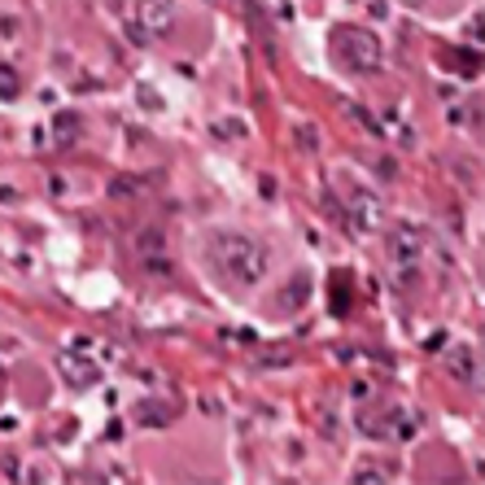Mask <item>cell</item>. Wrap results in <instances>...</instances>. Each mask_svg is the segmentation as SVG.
I'll return each instance as SVG.
<instances>
[{"instance_id":"7c38bea8","label":"cell","mask_w":485,"mask_h":485,"mask_svg":"<svg viewBox=\"0 0 485 485\" xmlns=\"http://www.w3.org/2000/svg\"><path fill=\"white\" fill-rule=\"evenodd\" d=\"M385 463H359V472H354V481H389V472H381Z\"/></svg>"},{"instance_id":"30bf717a","label":"cell","mask_w":485,"mask_h":485,"mask_svg":"<svg viewBox=\"0 0 485 485\" xmlns=\"http://www.w3.org/2000/svg\"><path fill=\"white\" fill-rule=\"evenodd\" d=\"M285 293H289V297H285L280 306H285V311H289V306H293V311H297V306L306 302V276H297V280H293V285H289V289H285Z\"/></svg>"},{"instance_id":"277c9868","label":"cell","mask_w":485,"mask_h":485,"mask_svg":"<svg viewBox=\"0 0 485 485\" xmlns=\"http://www.w3.org/2000/svg\"><path fill=\"white\" fill-rule=\"evenodd\" d=\"M170 26H175V9H170V0H141V5H136V14H131V23H127V31H131V40L149 44V40L167 35Z\"/></svg>"},{"instance_id":"52a82bcc","label":"cell","mask_w":485,"mask_h":485,"mask_svg":"<svg viewBox=\"0 0 485 485\" xmlns=\"http://www.w3.org/2000/svg\"><path fill=\"white\" fill-rule=\"evenodd\" d=\"M57 372L71 381L74 389H92L101 381V367L88 364V359H74V354H62V364H57Z\"/></svg>"},{"instance_id":"7a4b0ae2","label":"cell","mask_w":485,"mask_h":485,"mask_svg":"<svg viewBox=\"0 0 485 485\" xmlns=\"http://www.w3.org/2000/svg\"><path fill=\"white\" fill-rule=\"evenodd\" d=\"M328 49H333V57H337L350 74H376L385 66L381 40H376L372 31H364V26H350V23L333 26V31H328Z\"/></svg>"},{"instance_id":"6da1fadb","label":"cell","mask_w":485,"mask_h":485,"mask_svg":"<svg viewBox=\"0 0 485 485\" xmlns=\"http://www.w3.org/2000/svg\"><path fill=\"white\" fill-rule=\"evenodd\" d=\"M210 258H215L218 276H223L228 285H237V289L263 285V280H267V267H271L267 245L245 237V232H218V237H210Z\"/></svg>"},{"instance_id":"9c48e42d","label":"cell","mask_w":485,"mask_h":485,"mask_svg":"<svg viewBox=\"0 0 485 485\" xmlns=\"http://www.w3.org/2000/svg\"><path fill=\"white\" fill-rule=\"evenodd\" d=\"M18 88H23V83H18V71L0 62V101H14L18 97Z\"/></svg>"},{"instance_id":"3957f363","label":"cell","mask_w":485,"mask_h":485,"mask_svg":"<svg viewBox=\"0 0 485 485\" xmlns=\"http://www.w3.org/2000/svg\"><path fill=\"white\" fill-rule=\"evenodd\" d=\"M389 263L398 271V280H415V271L424 263V232L415 223H398V232L389 237Z\"/></svg>"},{"instance_id":"8fae6325","label":"cell","mask_w":485,"mask_h":485,"mask_svg":"<svg viewBox=\"0 0 485 485\" xmlns=\"http://www.w3.org/2000/svg\"><path fill=\"white\" fill-rule=\"evenodd\" d=\"M74 131H79V119L74 114H57V145H71Z\"/></svg>"},{"instance_id":"ba28073f","label":"cell","mask_w":485,"mask_h":485,"mask_svg":"<svg viewBox=\"0 0 485 485\" xmlns=\"http://www.w3.org/2000/svg\"><path fill=\"white\" fill-rule=\"evenodd\" d=\"M446 364H451V372H455L460 381H477V354H472V350H463V345H455Z\"/></svg>"},{"instance_id":"8992f818","label":"cell","mask_w":485,"mask_h":485,"mask_svg":"<svg viewBox=\"0 0 485 485\" xmlns=\"http://www.w3.org/2000/svg\"><path fill=\"white\" fill-rule=\"evenodd\" d=\"M350 223H354V232H376L381 201L367 193V189H350Z\"/></svg>"},{"instance_id":"4fadbf2b","label":"cell","mask_w":485,"mask_h":485,"mask_svg":"<svg viewBox=\"0 0 485 485\" xmlns=\"http://www.w3.org/2000/svg\"><path fill=\"white\" fill-rule=\"evenodd\" d=\"M407 5H424V0H407Z\"/></svg>"},{"instance_id":"5b68a950","label":"cell","mask_w":485,"mask_h":485,"mask_svg":"<svg viewBox=\"0 0 485 485\" xmlns=\"http://www.w3.org/2000/svg\"><path fill=\"white\" fill-rule=\"evenodd\" d=\"M359 424L367 429V437H393V441H412L415 437V420L403 407H385L381 415H364Z\"/></svg>"}]
</instances>
